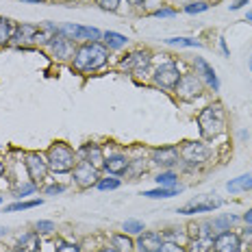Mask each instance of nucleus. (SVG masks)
<instances>
[{
  "label": "nucleus",
  "mask_w": 252,
  "mask_h": 252,
  "mask_svg": "<svg viewBox=\"0 0 252 252\" xmlns=\"http://www.w3.org/2000/svg\"><path fill=\"white\" fill-rule=\"evenodd\" d=\"M109 50L98 41H85L74 52V70L76 72H94L107 63Z\"/></svg>",
  "instance_id": "f257e3e1"
},
{
  "label": "nucleus",
  "mask_w": 252,
  "mask_h": 252,
  "mask_svg": "<svg viewBox=\"0 0 252 252\" xmlns=\"http://www.w3.org/2000/svg\"><path fill=\"white\" fill-rule=\"evenodd\" d=\"M198 128H200V135L204 139H215L218 135L224 133L226 128V115H224L222 104H209L204 107L200 115H198Z\"/></svg>",
  "instance_id": "f03ea898"
},
{
  "label": "nucleus",
  "mask_w": 252,
  "mask_h": 252,
  "mask_svg": "<svg viewBox=\"0 0 252 252\" xmlns=\"http://www.w3.org/2000/svg\"><path fill=\"white\" fill-rule=\"evenodd\" d=\"M48 167L57 174H65V172L74 170V152H72L70 146L65 144H52L48 150Z\"/></svg>",
  "instance_id": "7ed1b4c3"
},
{
  "label": "nucleus",
  "mask_w": 252,
  "mask_h": 252,
  "mask_svg": "<svg viewBox=\"0 0 252 252\" xmlns=\"http://www.w3.org/2000/svg\"><path fill=\"white\" fill-rule=\"evenodd\" d=\"M181 72H178V65L174 61H167V63H161L159 67L155 70V74H152V81L157 83L159 87L163 89H174L176 83L181 81Z\"/></svg>",
  "instance_id": "20e7f679"
},
{
  "label": "nucleus",
  "mask_w": 252,
  "mask_h": 252,
  "mask_svg": "<svg viewBox=\"0 0 252 252\" xmlns=\"http://www.w3.org/2000/svg\"><path fill=\"white\" fill-rule=\"evenodd\" d=\"M174 94L181 98V100H196V98L202 94L200 78L196 74H183L181 81H178L176 87H174Z\"/></svg>",
  "instance_id": "39448f33"
},
{
  "label": "nucleus",
  "mask_w": 252,
  "mask_h": 252,
  "mask_svg": "<svg viewBox=\"0 0 252 252\" xmlns=\"http://www.w3.org/2000/svg\"><path fill=\"white\" fill-rule=\"evenodd\" d=\"M24 165H26V172H29V176H31V181L37 185V183H41L46 178V174H48V161L44 159V157L39 155V152H29L26 155V161H24Z\"/></svg>",
  "instance_id": "423d86ee"
},
{
  "label": "nucleus",
  "mask_w": 252,
  "mask_h": 252,
  "mask_svg": "<svg viewBox=\"0 0 252 252\" xmlns=\"http://www.w3.org/2000/svg\"><path fill=\"white\" fill-rule=\"evenodd\" d=\"M178 152H181V159L189 165H202L209 159V148L200 141H189Z\"/></svg>",
  "instance_id": "0eeeda50"
},
{
  "label": "nucleus",
  "mask_w": 252,
  "mask_h": 252,
  "mask_svg": "<svg viewBox=\"0 0 252 252\" xmlns=\"http://www.w3.org/2000/svg\"><path fill=\"white\" fill-rule=\"evenodd\" d=\"M72 174H74V183L81 189L94 187V185H96V181H98V170L92 163H87V161H81V163H76L74 170H72Z\"/></svg>",
  "instance_id": "6e6552de"
},
{
  "label": "nucleus",
  "mask_w": 252,
  "mask_h": 252,
  "mask_svg": "<svg viewBox=\"0 0 252 252\" xmlns=\"http://www.w3.org/2000/svg\"><path fill=\"white\" fill-rule=\"evenodd\" d=\"M61 35H70V39H87V41H98L102 37V33L98 29H94V26H78V24H63L59 29Z\"/></svg>",
  "instance_id": "1a4fd4ad"
},
{
  "label": "nucleus",
  "mask_w": 252,
  "mask_h": 252,
  "mask_svg": "<svg viewBox=\"0 0 252 252\" xmlns=\"http://www.w3.org/2000/svg\"><path fill=\"white\" fill-rule=\"evenodd\" d=\"M213 250L215 252H241V239L239 235L224 230L213 239Z\"/></svg>",
  "instance_id": "9d476101"
},
{
  "label": "nucleus",
  "mask_w": 252,
  "mask_h": 252,
  "mask_svg": "<svg viewBox=\"0 0 252 252\" xmlns=\"http://www.w3.org/2000/svg\"><path fill=\"white\" fill-rule=\"evenodd\" d=\"M150 63V52H133V55H128L126 59H122V63H120V67L122 70H128V72H144L146 67H148Z\"/></svg>",
  "instance_id": "9b49d317"
},
{
  "label": "nucleus",
  "mask_w": 252,
  "mask_h": 252,
  "mask_svg": "<svg viewBox=\"0 0 252 252\" xmlns=\"http://www.w3.org/2000/svg\"><path fill=\"white\" fill-rule=\"evenodd\" d=\"M178 157H181V152H178V148H174V146L157 148L152 152V161L161 167H172L174 163H178Z\"/></svg>",
  "instance_id": "f8f14e48"
},
{
  "label": "nucleus",
  "mask_w": 252,
  "mask_h": 252,
  "mask_svg": "<svg viewBox=\"0 0 252 252\" xmlns=\"http://www.w3.org/2000/svg\"><path fill=\"white\" fill-rule=\"evenodd\" d=\"M48 46H50V52H52V57H55V59H59V61L70 59V55H72V41H70V37H65V35L59 33Z\"/></svg>",
  "instance_id": "ddd939ff"
},
{
  "label": "nucleus",
  "mask_w": 252,
  "mask_h": 252,
  "mask_svg": "<svg viewBox=\"0 0 252 252\" xmlns=\"http://www.w3.org/2000/svg\"><path fill=\"white\" fill-rule=\"evenodd\" d=\"M161 246H163V237L159 233H141L137 239V248L139 252H159Z\"/></svg>",
  "instance_id": "4468645a"
},
{
  "label": "nucleus",
  "mask_w": 252,
  "mask_h": 252,
  "mask_svg": "<svg viewBox=\"0 0 252 252\" xmlns=\"http://www.w3.org/2000/svg\"><path fill=\"white\" fill-rule=\"evenodd\" d=\"M81 155H83V161L92 163L96 170L104 167V155H102V148L98 144H85L81 148Z\"/></svg>",
  "instance_id": "2eb2a0df"
},
{
  "label": "nucleus",
  "mask_w": 252,
  "mask_h": 252,
  "mask_svg": "<svg viewBox=\"0 0 252 252\" xmlns=\"http://www.w3.org/2000/svg\"><path fill=\"white\" fill-rule=\"evenodd\" d=\"M39 250H41L39 233H26L15 244V252H39Z\"/></svg>",
  "instance_id": "dca6fc26"
},
{
  "label": "nucleus",
  "mask_w": 252,
  "mask_h": 252,
  "mask_svg": "<svg viewBox=\"0 0 252 252\" xmlns=\"http://www.w3.org/2000/svg\"><path fill=\"white\" fill-rule=\"evenodd\" d=\"M193 65H196V70L202 74L204 81L209 83V87H213V92H218V89H220V81H218V76H215L213 67L209 65V63L204 61L202 57H196V61H193Z\"/></svg>",
  "instance_id": "f3484780"
},
{
  "label": "nucleus",
  "mask_w": 252,
  "mask_h": 252,
  "mask_svg": "<svg viewBox=\"0 0 252 252\" xmlns=\"http://www.w3.org/2000/svg\"><path fill=\"white\" fill-rule=\"evenodd\" d=\"M104 167H107L109 174L120 176L128 170V159H126L124 155H111L109 159H104Z\"/></svg>",
  "instance_id": "a211bd4d"
},
{
  "label": "nucleus",
  "mask_w": 252,
  "mask_h": 252,
  "mask_svg": "<svg viewBox=\"0 0 252 252\" xmlns=\"http://www.w3.org/2000/svg\"><path fill=\"white\" fill-rule=\"evenodd\" d=\"M211 248H213L211 230H200V233H196V239L191 241V252H209Z\"/></svg>",
  "instance_id": "6ab92c4d"
},
{
  "label": "nucleus",
  "mask_w": 252,
  "mask_h": 252,
  "mask_svg": "<svg viewBox=\"0 0 252 252\" xmlns=\"http://www.w3.org/2000/svg\"><path fill=\"white\" fill-rule=\"evenodd\" d=\"M220 202H191V204H187V207H181L178 209V213H183V215H191V213H207V211H213L215 207H218Z\"/></svg>",
  "instance_id": "aec40b11"
},
{
  "label": "nucleus",
  "mask_w": 252,
  "mask_h": 252,
  "mask_svg": "<svg viewBox=\"0 0 252 252\" xmlns=\"http://www.w3.org/2000/svg\"><path fill=\"white\" fill-rule=\"evenodd\" d=\"M37 31H39V26L22 24V26H18V29H15L13 39H18V41H35V35H37Z\"/></svg>",
  "instance_id": "412c9836"
},
{
  "label": "nucleus",
  "mask_w": 252,
  "mask_h": 252,
  "mask_svg": "<svg viewBox=\"0 0 252 252\" xmlns=\"http://www.w3.org/2000/svg\"><path fill=\"white\" fill-rule=\"evenodd\" d=\"M228 191L237 193V191H248V189H252V176L250 174H244L239 178H233V181H228L226 185Z\"/></svg>",
  "instance_id": "4be33fe9"
},
{
  "label": "nucleus",
  "mask_w": 252,
  "mask_h": 252,
  "mask_svg": "<svg viewBox=\"0 0 252 252\" xmlns=\"http://www.w3.org/2000/svg\"><path fill=\"white\" fill-rule=\"evenodd\" d=\"M15 35V26L11 24V20L7 18H0V46L9 44Z\"/></svg>",
  "instance_id": "5701e85b"
},
{
  "label": "nucleus",
  "mask_w": 252,
  "mask_h": 252,
  "mask_svg": "<svg viewBox=\"0 0 252 252\" xmlns=\"http://www.w3.org/2000/svg\"><path fill=\"white\" fill-rule=\"evenodd\" d=\"M181 193V187H159V189H150V191H144V196L148 198H170V196H178Z\"/></svg>",
  "instance_id": "b1692460"
},
{
  "label": "nucleus",
  "mask_w": 252,
  "mask_h": 252,
  "mask_svg": "<svg viewBox=\"0 0 252 252\" xmlns=\"http://www.w3.org/2000/svg\"><path fill=\"white\" fill-rule=\"evenodd\" d=\"M102 37H104V41H107V46H109V48H124V46H126V41H128V39L124 37V35L113 33V31H107V33H104Z\"/></svg>",
  "instance_id": "393cba45"
},
{
  "label": "nucleus",
  "mask_w": 252,
  "mask_h": 252,
  "mask_svg": "<svg viewBox=\"0 0 252 252\" xmlns=\"http://www.w3.org/2000/svg\"><path fill=\"white\" fill-rule=\"evenodd\" d=\"M111 244H113V248L118 252H130L133 250V241L126 237V235H113Z\"/></svg>",
  "instance_id": "a878e982"
},
{
  "label": "nucleus",
  "mask_w": 252,
  "mask_h": 252,
  "mask_svg": "<svg viewBox=\"0 0 252 252\" xmlns=\"http://www.w3.org/2000/svg\"><path fill=\"white\" fill-rule=\"evenodd\" d=\"M41 200H26V202H13V204H9V207H4V211L7 213H11V211H24V209H35V207H39Z\"/></svg>",
  "instance_id": "bb28decb"
},
{
  "label": "nucleus",
  "mask_w": 252,
  "mask_h": 252,
  "mask_svg": "<svg viewBox=\"0 0 252 252\" xmlns=\"http://www.w3.org/2000/svg\"><path fill=\"white\" fill-rule=\"evenodd\" d=\"M176 178L178 176L174 174V172H161V174L157 176L155 181L159 183V187H174L176 185Z\"/></svg>",
  "instance_id": "cd10ccee"
},
{
  "label": "nucleus",
  "mask_w": 252,
  "mask_h": 252,
  "mask_svg": "<svg viewBox=\"0 0 252 252\" xmlns=\"http://www.w3.org/2000/svg\"><path fill=\"white\" fill-rule=\"evenodd\" d=\"M124 230L126 233H130V235H141L144 233V222H139V220H126Z\"/></svg>",
  "instance_id": "c85d7f7f"
},
{
  "label": "nucleus",
  "mask_w": 252,
  "mask_h": 252,
  "mask_svg": "<svg viewBox=\"0 0 252 252\" xmlns=\"http://www.w3.org/2000/svg\"><path fill=\"white\" fill-rule=\"evenodd\" d=\"M170 46H196V48H200V41H196V39H187V37H174V39H165Z\"/></svg>",
  "instance_id": "c756f323"
},
{
  "label": "nucleus",
  "mask_w": 252,
  "mask_h": 252,
  "mask_svg": "<svg viewBox=\"0 0 252 252\" xmlns=\"http://www.w3.org/2000/svg\"><path fill=\"white\" fill-rule=\"evenodd\" d=\"M235 222H237V218H235V215H226V218H220V220H215V222L211 224V226L226 230V226H233Z\"/></svg>",
  "instance_id": "7c9ffc66"
},
{
  "label": "nucleus",
  "mask_w": 252,
  "mask_h": 252,
  "mask_svg": "<svg viewBox=\"0 0 252 252\" xmlns=\"http://www.w3.org/2000/svg\"><path fill=\"white\" fill-rule=\"evenodd\" d=\"M120 2H122V0H96V4L100 9H104V11H118Z\"/></svg>",
  "instance_id": "2f4dec72"
},
{
  "label": "nucleus",
  "mask_w": 252,
  "mask_h": 252,
  "mask_svg": "<svg viewBox=\"0 0 252 252\" xmlns=\"http://www.w3.org/2000/svg\"><path fill=\"white\" fill-rule=\"evenodd\" d=\"M120 187V178H102L98 183V189L100 191H107V189H118Z\"/></svg>",
  "instance_id": "473e14b6"
},
{
  "label": "nucleus",
  "mask_w": 252,
  "mask_h": 252,
  "mask_svg": "<svg viewBox=\"0 0 252 252\" xmlns=\"http://www.w3.org/2000/svg\"><path fill=\"white\" fill-rule=\"evenodd\" d=\"M159 252H185V248L181 244H176V241H163Z\"/></svg>",
  "instance_id": "72a5a7b5"
},
{
  "label": "nucleus",
  "mask_w": 252,
  "mask_h": 252,
  "mask_svg": "<svg viewBox=\"0 0 252 252\" xmlns=\"http://www.w3.org/2000/svg\"><path fill=\"white\" fill-rule=\"evenodd\" d=\"M57 252H81L76 244H70V241H59L57 244Z\"/></svg>",
  "instance_id": "f704fd0d"
},
{
  "label": "nucleus",
  "mask_w": 252,
  "mask_h": 252,
  "mask_svg": "<svg viewBox=\"0 0 252 252\" xmlns=\"http://www.w3.org/2000/svg\"><path fill=\"white\" fill-rule=\"evenodd\" d=\"M207 9H209L207 2H193V4H187L185 11L187 13H202V11H207Z\"/></svg>",
  "instance_id": "c9c22d12"
},
{
  "label": "nucleus",
  "mask_w": 252,
  "mask_h": 252,
  "mask_svg": "<svg viewBox=\"0 0 252 252\" xmlns=\"http://www.w3.org/2000/svg\"><path fill=\"white\" fill-rule=\"evenodd\" d=\"M55 230V224L48 222V220H41V222H37V233H52Z\"/></svg>",
  "instance_id": "e433bc0d"
},
{
  "label": "nucleus",
  "mask_w": 252,
  "mask_h": 252,
  "mask_svg": "<svg viewBox=\"0 0 252 252\" xmlns=\"http://www.w3.org/2000/svg\"><path fill=\"white\" fill-rule=\"evenodd\" d=\"M35 183H31V185H24V187H20L18 189V198H22V196H29V193H33L35 191Z\"/></svg>",
  "instance_id": "4c0bfd02"
},
{
  "label": "nucleus",
  "mask_w": 252,
  "mask_h": 252,
  "mask_svg": "<svg viewBox=\"0 0 252 252\" xmlns=\"http://www.w3.org/2000/svg\"><path fill=\"white\" fill-rule=\"evenodd\" d=\"M174 13H176L174 9H157V11L152 13V15H155V18H172Z\"/></svg>",
  "instance_id": "58836bf2"
},
{
  "label": "nucleus",
  "mask_w": 252,
  "mask_h": 252,
  "mask_svg": "<svg viewBox=\"0 0 252 252\" xmlns=\"http://www.w3.org/2000/svg\"><path fill=\"white\" fill-rule=\"evenodd\" d=\"M61 191H63V185H48L44 189L46 196H55V193H61Z\"/></svg>",
  "instance_id": "ea45409f"
},
{
  "label": "nucleus",
  "mask_w": 252,
  "mask_h": 252,
  "mask_svg": "<svg viewBox=\"0 0 252 252\" xmlns=\"http://www.w3.org/2000/svg\"><path fill=\"white\" fill-rule=\"evenodd\" d=\"M244 4H248V0H237V2H233V4H230V9H233V11H237V9L244 7Z\"/></svg>",
  "instance_id": "a19ab883"
},
{
  "label": "nucleus",
  "mask_w": 252,
  "mask_h": 252,
  "mask_svg": "<svg viewBox=\"0 0 252 252\" xmlns=\"http://www.w3.org/2000/svg\"><path fill=\"white\" fill-rule=\"evenodd\" d=\"M244 220H246V222H248L250 226H252V209H248V211L244 213Z\"/></svg>",
  "instance_id": "79ce46f5"
},
{
  "label": "nucleus",
  "mask_w": 252,
  "mask_h": 252,
  "mask_svg": "<svg viewBox=\"0 0 252 252\" xmlns=\"http://www.w3.org/2000/svg\"><path fill=\"white\" fill-rule=\"evenodd\" d=\"M130 4H133V7H139V4H144V0H128Z\"/></svg>",
  "instance_id": "37998d69"
},
{
  "label": "nucleus",
  "mask_w": 252,
  "mask_h": 252,
  "mask_svg": "<svg viewBox=\"0 0 252 252\" xmlns=\"http://www.w3.org/2000/svg\"><path fill=\"white\" fill-rule=\"evenodd\" d=\"M98 252H118V250H115V248H113V246H111V248H109V246H107V248H100V250H98Z\"/></svg>",
  "instance_id": "c03bdc74"
},
{
  "label": "nucleus",
  "mask_w": 252,
  "mask_h": 252,
  "mask_svg": "<svg viewBox=\"0 0 252 252\" xmlns=\"http://www.w3.org/2000/svg\"><path fill=\"white\" fill-rule=\"evenodd\" d=\"M2 172H4V163H2V161H0V174H2Z\"/></svg>",
  "instance_id": "a18cd8bd"
},
{
  "label": "nucleus",
  "mask_w": 252,
  "mask_h": 252,
  "mask_svg": "<svg viewBox=\"0 0 252 252\" xmlns=\"http://www.w3.org/2000/svg\"><path fill=\"white\" fill-rule=\"evenodd\" d=\"M26 2H41V0H26Z\"/></svg>",
  "instance_id": "49530a36"
},
{
  "label": "nucleus",
  "mask_w": 252,
  "mask_h": 252,
  "mask_svg": "<svg viewBox=\"0 0 252 252\" xmlns=\"http://www.w3.org/2000/svg\"><path fill=\"white\" fill-rule=\"evenodd\" d=\"M250 67H252V59H250Z\"/></svg>",
  "instance_id": "de8ad7c7"
}]
</instances>
